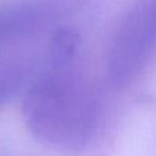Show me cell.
Returning <instances> with one entry per match:
<instances>
[{
	"label": "cell",
	"mask_w": 156,
	"mask_h": 156,
	"mask_svg": "<svg viewBox=\"0 0 156 156\" xmlns=\"http://www.w3.org/2000/svg\"><path fill=\"white\" fill-rule=\"evenodd\" d=\"M73 61L45 60L22 101L23 119L30 134L43 145L62 152L84 149L98 119L94 93L76 72Z\"/></svg>",
	"instance_id": "cell-1"
},
{
	"label": "cell",
	"mask_w": 156,
	"mask_h": 156,
	"mask_svg": "<svg viewBox=\"0 0 156 156\" xmlns=\"http://www.w3.org/2000/svg\"><path fill=\"white\" fill-rule=\"evenodd\" d=\"M156 51V0H136L121 21L108 54L111 83L130 84Z\"/></svg>",
	"instance_id": "cell-2"
},
{
	"label": "cell",
	"mask_w": 156,
	"mask_h": 156,
	"mask_svg": "<svg viewBox=\"0 0 156 156\" xmlns=\"http://www.w3.org/2000/svg\"><path fill=\"white\" fill-rule=\"evenodd\" d=\"M23 82V73L18 69L0 71V105L9 100L20 89Z\"/></svg>",
	"instance_id": "cell-3"
}]
</instances>
